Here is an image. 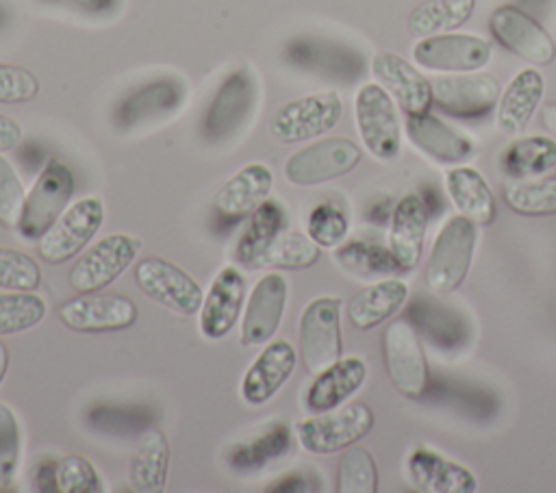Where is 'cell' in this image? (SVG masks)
I'll use <instances>...</instances> for the list:
<instances>
[{
    "instance_id": "6da1fadb",
    "label": "cell",
    "mask_w": 556,
    "mask_h": 493,
    "mask_svg": "<svg viewBox=\"0 0 556 493\" xmlns=\"http://www.w3.org/2000/svg\"><path fill=\"white\" fill-rule=\"evenodd\" d=\"M261 106V80L250 65L230 67L208 98L202 117L200 135L211 146L237 141L254 122Z\"/></svg>"
},
{
    "instance_id": "7a4b0ae2",
    "label": "cell",
    "mask_w": 556,
    "mask_h": 493,
    "mask_svg": "<svg viewBox=\"0 0 556 493\" xmlns=\"http://www.w3.org/2000/svg\"><path fill=\"white\" fill-rule=\"evenodd\" d=\"M189 100V87L178 74H156L126 89L111 109L119 132H137L176 117Z\"/></svg>"
},
{
    "instance_id": "3957f363",
    "label": "cell",
    "mask_w": 556,
    "mask_h": 493,
    "mask_svg": "<svg viewBox=\"0 0 556 493\" xmlns=\"http://www.w3.org/2000/svg\"><path fill=\"white\" fill-rule=\"evenodd\" d=\"M76 189L72 169L59 161L48 159L26 193L22 217L15 226L24 241H39L43 232L56 222V217L70 206Z\"/></svg>"
},
{
    "instance_id": "277c9868",
    "label": "cell",
    "mask_w": 556,
    "mask_h": 493,
    "mask_svg": "<svg viewBox=\"0 0 556 493\" xmlns=\"http://www.w3.org/2000/svg\"><path fill=\"white\" fill-rule=\"evenodd\" d=\"M374 428V410L365 402L315 413L295 426L298 443L304 452L326 456L354 445Z\"/></svg>"
},
{
    "instance_id": "5b68a950",
    "label": "cell",
    "mask_w": 556,
    "mask_h": 493,
    "mask_svg": "<svg viewBox=\"0 0 556 493\" xmlns=\"http://www.w3.org/2000/svg\"><path fill=\"white\" fill-rule=\"evenodd\" d=\"M343 115L339 91L324 89L293 98L276 109L269 132L280 143H302L330 132Z\"/></svg>"
},
{
    "instance_id": "8992f818",
    "label": "cell",
    "mask_w": 556,
    "mask_h": 493,
    "mask_svg": "<svg viewBox=\"0 0 556 493\" xmlns=\"http://www.w3.org/2000/svg\"><path fill=\"white\" fill-rule=\"evenodd\" d=\"M300 358L308 374H319L341 358V300L319 295L311 300L298 321Z\"/></svg>"
},
{
    "instance_id": "52a82bcc",
    "label": "cell",
    "mask_w": 556,
    "mask_h": 493,
    "mask_svg": "<svg viewBox=\"0 0 556 493\" xmlns=\"http://www.w3.org/2000/svg\"><path fill=\"white\" fill-rule=\"evenodd\" d=\"M356 130L365 150L378 161H393L402 150L400 117L393 98L378 83H365L354 96Z\"/></svg>"
},
{
    "instance_id": "ba28073f",
    "label": "cell",
    "mask_w": 556,
    "mask_h": 493,
    "mask_svg": "<svg viewBox=\"0 0 556 493\" xmlns=\"http://www.w3.org/2000/svg\"><path fill=\"white\" fill-rule=\"evenodd\" d=\"M102 224L104 202L98 195L72 202L39 239V256L52 265L74 258L98 235Z\"/></svg>"
},
{
    "instance_id": "9c48e42d",
    "label": "cell",
    "mask_w": 556,
    "mask_h": 493,
    "mask_svg": "<svg viewBox=\"0 0 556 493\" xmlns=\"http://www.w3.org/2000/svg\"><path fill=\"white\" fill-rule=\"evenodd\" d=\"M473 243L476 230L467 217L456 215L441 226L426 263V285L430 291L450 293L460 287L471 265Z\"/></svg>"
},
{
    "instance_id": "30bf717a",
    "label": "cell",
    "mask_w": 556,
    "mask_h": 493,
    "mask_svg": "<svg viewBox=\"0 0 556 493\" xmlns=\"http://www.w3.org/2000/svg\"><path fill=\"white\" fill-rule=\"evenodd\" d=\"M361 148L348 137L313 141L285 161V178L295 187H313L350 174L361 163Z\"/></svg>"
},
{
    "instance_id": "8fae6325",
    "label": "cell",
    "mask_w": 556,
    "mask_h": 493,
    "mask_svg": "<svg viewBox=\"0 0 556 493\" xmlns=\"http://www.w3.org/2000/svg\"><path fill=\"white\" fill-rule=\"evenodd\" d=\"M141 250V239L128 232H111L89 245L70 269L74 291H100L119 278Z\"/></svg>"
},
{
    "instance_id": "7c38bea8",
    "label": "cell",
    "mask_w": 556,
    "mask_h": 493,
    "mask_svg": "<svg viewBox=\"0 0 556 493\" xmlns=\"http://www.w3.org/2000/svg\"><path fill=\"white\" fill-rule=\"evenodd\" d=\"M135 282L148 298L178 315L200 313L204 289L191 274L163 256L141 258L135 267Z\"/></svg>"
},
{
    "instance_id": "4fadbf2b",
    "label": "cell",
    "mask_w": 556,
    "mask_h": 493,
    "mask_svg": "<svg viewBox=\"0 0 556 493\" xmlns=\"http://www.w3.org/2000/svg\"><path fill=\"white\" fill-rule=\"evenodd\" d=\"M139 317L132 298L122 293L87 291L59 306V319L76 332H113L130 328Z\"/></svg>"
},
{
    "instance_id": "5bb4252c",
    "label": "cell",
    "mask_w": 556,
    "mask_h": 493,
    "mask_svg": "<svg viewBox=\"0 0 556 493\" xmlns=\"http://www.w3.org/2000/svg\"><path fill=\"white\" fill-rule=\"evenodd\" d=\"M382 356L393 387L406 397H421L428 384V363L419 337L408 321L395 319L384 328Z\"/></svg>"
},
{
    "instance_id": "9a60e30c",
    "label": "cell",
    "mask_w": 556,
    "mask_h": 493,
    "mask_svg": "<svg viewBox=\"0 0 556 493\" xmlns=\"http://www.w3.org/2000/svg\"><path fill=\"white\" fill-rule=\"evenodd\" d=\"M432 102L454 117H478L500 100V80L486 72H447L434 76Z\"/></svg>"
},
{
    "instance_id": "2e32d148",
    "label": "cell",
    "mask_w": 556,
    "mask_h": 493,
    "mask_svg": "<svg viewBox=\"0 0 556 493\" xmlns=\"http://www.w3.org/2000/svg\"><path fill=\"white\" fill-rule=\"evenodd\" d=\"M248 300V282L243 271L228 263L224 265L211 280L208 289L204 291L202 306H200V332L211 339H224L239 321Z\"/></svg>"
},
{
    "instance_id": "e0dca14e",
    "label": "cell",
    "mask_w": 556,
    "mask_h": 493,
    "mask_svg": "<svg viewBox=\"0 0 556 493\" xmlns=\"http://www.w3.org/2000/svg\"><path fill=\"white\" fill-rule=\"evenodd\" d=\"M491 54L486 39L467 33H439L413 46L415 63L432 72H476L491 61Z\"/></svg>"
},
{
    "instance_id": "ac0fdd59",
    "label": "cell",
    "mask_w": 556,
    "mask_h": 493,
    "mask_svg": "<svg viewBox=\"0 0 556 493\" xmlns=\"http://www.w3.org/2000/svg\"><path fill=\"white\" fill-rule=\"evenodd\" d=\"M289 285L282 274H263L243 306L241 313V330L239 341L241 345H265L274 339L287 308Z\"/></svg>"
},
{
    "instance_id": "d6986e66",
    "label": "cell",
    "mask_w": 556,
    "mask_h": 493,
    "mask_svg": "<svg viewBox=\"0 0 556 493\" xmlns=\"http://www.w3.org/2000/svg\"><path fill=\"white\" fill-rule=\"evenodd\" d=\"M489 30L504 48L534 65H549L556 56L547 30L513 4H502L489 15Z\"/></svg>"
},
{
    "instance_id": "ffe728a7",
    "label": "cell",
    "mask_w": 556,
    "mask_h": 493,
    "mask_svg": "<svg viewBox=\"0 0 556 493\" xmlns=\"http://www.w3.org/2000/svg\"><path fill=\"white\" fill-rule=\"evenodd\" d=\"M298 363V350L287 339H271L245 369L239 393L250 406L269 402L291 378Z\"/></svg>"
},
{
    "instance_id": "44dd1931",
    "label": "cell",
    "mask_w": 556,
    "mask_h": 493,
    "mask_svg": "<svg viewBox=\"0 0 556 493\" xmlns=\"http://www.w3.org/2000/svg\"><path fill=\"white\" fill-rule=\"evenodd\" d=\"M371 74L406 115L428 113L432 106L430 80L400 54L389 50L376 52L371 59Z\"/></svg>"
},
{
    "instance_id": "7402d4cb",
    "label": "cell",
    "mask_w": 556,
    "mask_h": 493,
    "mask_svg": "<svg viewBox=\"0 0 556 493\" xmlns=\"http://www.w3.org/2000/svg\"><path fill=\"white\" fill-rule=\"evenodd\" d=\"M367 365L361 356H341L311 380L304 404L311 413H326L343 406L365 382Z\"/></svg>"
},
{
    "instance_id": "603a6c76",
    "label": "cell",
    "mask_w": 556,
    "mask_h": 493,
    "mask_svg": "<svg viewBox=\"0 0 556 493\" xmlns=\"http://www.w3.org/2000/svg\"><path fill=\"white\" fill-rule=\"evenodd\" d=\"M274 187V172L265 163H248L235 172L215 193L213 204L217 215L228 219L248 217L261 202H265Z\"/></svg>"
},
{
    "instance_id": "cb8c5ba5",
    "label": "cell",
    "mask_w": 556,
    "mask_h": 493,
    "mask_svg": "<svg viewBox=\"0 0 556 493\" xmlns=\"http://www.w3.org/2000/svg\"><path fill=\"white\" fill-rule=\"evenodd\" d=\"M428 215V206L417 193H406L391 213L389 250L402 271H410L419 263Z\"/></svg>"
},
{
    "instance_id": "d4e9b609",
    "label": "cell",
    "mask_w": 556,
    "mask_h": 493,
    "mask_svg": "<svg viewBox=\"0 0 556 493\" xmlns=\"http://www.w3.org/2000/svg\"><path fill=\"white\" fill-rule=\"evenodd\" d=\"M404 130L415 148H419L424 154L439 163L452 165L473 154V141L467 135L447 126L443 119L430 113L408 115Z\"/></svg>"
},
{
    "instance_id": "484cf974",
    "label": "cell",
    "mask_w": 556,
    "mask_h": 493,
    "mask_svg": "<svg viewBox=\"0 0 556 493\" xmlns=\"http://www.w3.org/2000/svg\"><path fill=\"white\" fill-rule=\"evenodd\" d=\"M289 213L285 204L276 198H267L261 202L250 215L237 239L235 258L243 267L258 269L261 258L269 250V245L287 230Z\"/></svg>"
},
{
    "instance_id": "4316f807",
    "label": "cell",
    "mask_w": 556,
    "mask_h": 493,
    "mask_svg": "<svg viewBox=\"0 0 556 493\" xmlns=\"http://www.w3.org/2000/svg\"><path fill=\"white\" fill-rule=\"evenodd\" d=\"M545 80L539 69L526 67L517 72L497 100L495 124L506 135H521L541 104Z\"/></svg>"
},
{
    "instance_id": "83f0119b",
    "label": "cell",
    "mask_w": 556,
    "mask_h": 493,
    "mask_svg": "<svg viewBox=\"0 0 556 493\" xmlns=\"http://www.w3.org/2000/svg\"><path fill=\"white\" fill-rule=\"evenodd\" d=\"M413 484L426 493H471L476 491L473 473L460 463L447 460L430 450L417 447L406 460Z\"/></svg>"
},
{
    "instance_id": "f1b7e54d",
    "label": "cell",
    "mask_w": 556,
    "mask_h": 493,
    "mask_svg": "<svg viewBox=\"0 0 556 493\" xmlns=\"http://www.w3.org/2000/svg\"><path fill=\"white\" fill-rule=\"evenodd\" d=\"M169 441L159 428H148L128 460V482L139 493H161L167 484Z\"/></svg>"
},
{
    "instance_id": "f546056e",
    "label": "cell",
    "mask_w": 556,
    "mask_h": 493,
    "mask_svg": "<svg viewBox=\"0 0 556 493\" xmlns=\"http://www.w3.org/2000/svg\"><path fill=\"white\" fill-rule=\"evenodd\" d=\"M408 298V287L397 278H384L363 287L348 304V319L358 330H369L395 315Z\"/></svg>"
},
{
    "instance_id": "4dcf8cb0",
    "label": "cell",
    "mask_w": 556,
    "mask_h": 493,
    "mask_svg": "<svg viewBox=\"0 0 556 493\" xmlns=\"http://www.w3.org/2000/svg\"><path fill=\"white\" fill-rule=\"evenodd\" d=\"M445 189L456 206V211L471 224L486 226L495 219V198L489 182L473 167L458 165L447 169Z\"/></svg>"
},
{
    "instance_id": "1f68e13d",
    "label": "cell",
    "mask_w": 556,
    "mask_h": 493,
    "mask_svg": "<svg viewBox=\"0 0 556 493\" xmlns=\"http://www.w3.org/2000/svg\"><path fill=\"white\" fill-rule=\"evenodd\" d=\"M291 450V430L285 421H271L261 434L228 447L226 463L237 471H254Z\"/></svg>"
},
{
    "instance_id": "d6a6232c",
    "label": "cell",
    "mask_w": 556,
    "mask_h": 493,
    "mask_svg": "<svg viewBox=\"0 0 556 493\" xmlns=\"http://www.w3.org/2000/svg\"><path fill=\"white\" fill-rule=\"evenodd\" d=\"M473 9L476 0H424L408 13L406 28L417 39L450 33L463 26Z\"/></svg>"
},
{
    "instance_id": "836d02e7",
    "label": "cell",
    "mask_w": 556,
    "mask_h": 493,
    "mask_svg": "<svg viewBox=\"0 0 556 493\" xmlns=\"http://www.w3.org/2000/svg\"><path fill=\"white\" fill-rule=\"evenodd\" d=\"M556 167V141L543 135L519 137L502 152V172L510 178L539 176Z\"/></svg>"
},
{
    "instance_id": "e575fe53",
    "label": "cell",
    "mask_w": 556,
    "mask_h": 493,
    "mask_svg": "<svg viewBox=\"0 0 556 493\" xmlns=\"http://www.w3.org/2000/svg\"><path fill=\"white\" fill-rule=\"evenodd\" d=\"M334 263L361 278H374L380 274H389V271H402L397 261L393 258L391 250L374 243V241H363V239H354L348 243L337 245L334 250Z\"/></svg>"
},
{
    "instance_id": "d590c367",
    "label": "cell",
    "mask_w": 556,
    "mask_h": 493,
    "mask_svg": "<svg viewBox=\"0 0 556 493\" xmlns=\"http://www.w3.org/2000/svg\"><path fill=\"white\" fill-rule=\"evenodd\" d=\"M48 313V304L33 291L0 293V337L35 328Z\"/></svg>"
},
{
    "instance_id": "8d00e7d4",
    "label": "cell",
    "mask_w": 556,
    "mask_h": 493,
    "mask_svg": "<svg viewBox=\"0 0 556 493\" xmlns=\"http://www.w3.org/2000/svg\"><path fill=\"white\" fill-rule=\"evenodd\" d=\"M319 258V245L304 232L285 230L265 252L258 263V269L278 267V269H304L315 265Z\"/></svg>"
},
{
    "instance_id": "74e56055",
    "label": "cell",
    "mask_w": 556,
    "mask_h": 493,
    "mask_svg": "<svg viewBox=\"0 0 556 493\" xmlns=\"http://www.w3.org/2000/svg\"><path fill=\"white\" fill-rule=\"evenodd\" d=\"M337 491L339 493H376L378 491V467L369 450L358 445L345 447L337 467Z\"/></svg>"
},
{
    "instance_id": "f35d334b",
    "label": "cell",
    "mask_w": 556,
    "mask_h": 493,
    "mask_svg": "<svg viewBox=\"0 0 556 493\" xmlns=\"http://www.w3.org/2000/svg\"><path fill=\"white\" fill-rule=\"evenodd\" d=\"M506 204L519 215L556 213V176L536 182H510L504 187Z\"/></svg>"
},
{
    "instance_id": "ab89813d",
    "label": "cell",
    "mask_w": 556,
    "mask_h": 493,
    "mask_svg": "<svg viewBox=\"0 0 556 493\" xmlns=\"http://www.w3.org/2000/svg\"><path fill=\"white\" fill-rule=\"evenodd\" d=\"M348 230H350V219L345 211L332 202L315 204L306 217V235L319 248L341 245Z\"/></svg>"
},
{
    "instance_id": "60d3db41",
    "label": "cell",
    "mask_w": 556,
    "mask_h": 493,
    "mask_svg": "<svg viewBox=\"0 0 556 493\" xmlns=\"http://www.w3.org/2000/svg\"><path fill=\"white\" fill-rule=\"evenodd\" d=\"M41 285L39 263L13 248L0 245V289L35 291Z\"/></svg>"
},
{
    "instance_id": "b9f144b4",
    "label": "cell",
    "mask_w": 556,
    "mask_h": 493,
    "mask_svg": "<svg viewBox=\"0 0 556 493\" xmlns=\"http://www.w3.org/2000/svg\"><path fill=\"white\" fill-rule=\"evenodd\" d=\"M56 491L59 493H100L104 491V484L89 458L80 454H67L56 463Z\"/></svg>"
},
{
    "instance_id": "7bdbcfd3",
    "label": "cell",
    "mask_w": 556,
    "mask_h": 493,
    "mask_svg": "<svg viewBox=\"0 0 556 493\" xmlns=\"http://www.w3.org/2000/svg\"><path fill=\"white\" fill-rule=\"evenodd\" d=\"M22 458V432L13 408L0 402V484H11Z\"/></svg>"
},
{
    "instance_id": "ee69618b",
    "label": "cell",
    "mask_w": 556,
    "mask_h": 493,
    "mask_svg": "<svg viewBox=\"0 0 556 493\" xmlns=\"http://www.w3.org/2000/svg\"><path fill=\"white\" fill-rule=\"evenodd\" d=\"M26 200V189L13 163L0 154V224L4 228H15Z\"/></svg>"
},
{
    "instance_id": "f6af8a7d",
    "label": "cell",
    "mask_w": 556,
    "mask_h": 493,
    "mask_svg": "<svg viewBox=\"0 0 556 493\" xmlns=\"http://www.w3.org/2000/svg\"><path fill=\"white\" fill-rule=\"evenodd\" d=\"M39 93V78L15 63L0 61V104L30 102Z\"/></svg>"
},
{
    "instance_id": "bcb514c9",
    "label": "cell",
    "mask_w": 556,
    "mask_h": 493,
    "mask_svg": "<svg viewBox=\"0 0 556 493\" xmlns=\"http://www.w3.org/2000/svg\"><path fill=\"white\" fill-rule=\"evenodd\" d=\"M35 2L46 9L76 15L89 22L115 20L126 4V0H35Z\"/></svg>"
},
{
    "instance_id": "7dc6e473",
    "label": "cell",
    "mask_w": 556,
    "mask_h": 493,
    "mask_svg": "<svg viewBox=\"0 0 556 493\" xmlns=\"http://www.w3.org/2000/svg\"><path fill=\"white\" fill-rule=\"evenodd\" d=\"M22 137H24V130L20 122L13 119L11 115L0 113V152L15 150L22 143Z\"/></svg>"
},
{
    "instance_id": "c3c4849f",
    "label": "cell",
    "mask_w": 556,
    "mask_h": 493,
    "mask_svg": "<svg viewBox=\"0 0 556 493\" xmlns=\"http://www.w3.org/2000/svg\"><path fill=\"white\" fill-rule=\"evenodd\" d=\"M56 463H41L37 467L35 482L39 491H56Z\"/></svg>"
},
{
    "instance_id": "681fc988",
    "label": "cell",
    "mask_w": 556,
    "mask_h": 493,
    "mask_svg": "<svg viewBox=\"0 0 556 493\" xmlns=\"http://www.w3.org/2000/svg\"><path fill=\"white\" fill-rule=\"evenodd\" d=\"M306 482H308V478L304 473H289V476L276 480V484L267 486V491H308L311 486Z\"/></svg>"
},
{
    "instance_id": "f907efd6",
    "label": "cell",
    "mask_w": 556,
    "mask_h": 493,
    "mask_svg": "<svg viewBox=\"0 0 556 493\" xmlns=\"http://www.w3.org/2000/svg\"><path fill=\"white\" fill-rule=\"evenodd\" d=\"M541 122L552 135H556V102H547L541 106Z\"/></svg>"
},
{
    "instance_id": "816d5d0a",
    "label": "cell",
    "mask_w": 556,
    "mask_h": 493,
    "mask_svg": "<svg viewBox=\"0 0 556 493\" xmlns=\"http://www.w3.org/2000/svg\"><path fill=\"white\" fill-rule=\"evenodd\" d=\"M9 361H11V354H9V347L0 341V384L7 376V369H9Z\"/></svg>"
},
{
    "instance_id": "f5cc1de1",
    "label": "cell",
    "mask_w": 556,
    "mask_h": 493,
    "mask_svg": "<svg viewBox=\"0 0 556 493\" xmlns=\"http://www.w3.org/2000/svg\"><path fill=\"white\" fill-rule=\"evenodd\" d=\"M4 17H7V13H4V9H2V7H0V26H2V24H4Z\"/></svg>"
}]
</instances>
